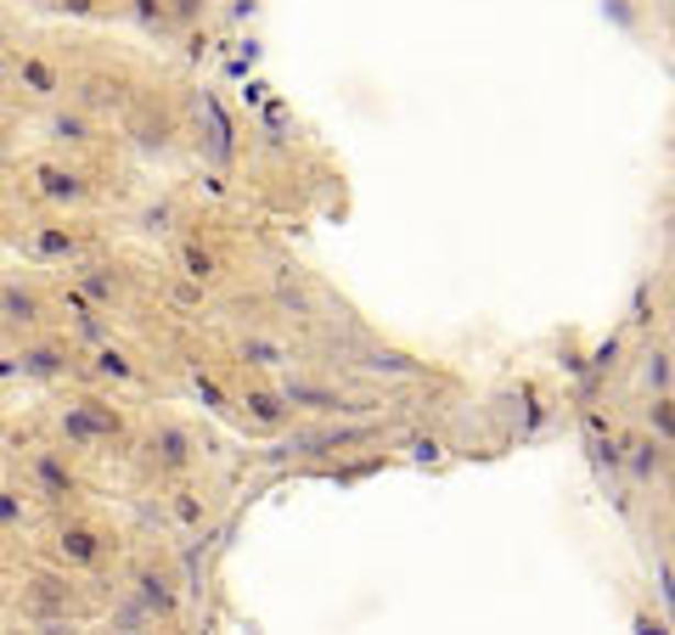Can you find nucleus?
<instances>
[{"mask_svg":"<svg viewBox=\"0 0 675 635\" xmlns=\"http://www.w3.org/2000/svg\"><path fill=\"white\" fill-rule=\"evenodd\" d=\"M119 433H124V416L108 400H96V394H85V400H74L63 411V438L74 450H102V445H113Z\"/></svg>","mask_w":675,"mask_h":635,"instance_id":"1","label":"nucleus"},{"mask_svg":"<svg viewBox=\"0 0 675 635\" xmlns=\"http://www.w3.org/2000/svg\"><path fill=\"white\" fill-rule=\"evenodd\" d=\"M180 270H186L191 281H214V276H220V259H214L209 248H198V242H186V248H180Z\"/></svg>","mask_w":675,"mask_h":635,"instance_id":"14","label":"nucleus"},{"mask_svg":"<svg viewBox=\"0 0 675 635\" xmlns=\"http://www.w3.org/2000/svg\"><path fill=\"white\" fill-rule=\"evenodd\" d=\"M648 422H653L659 438H670V422H675V416H670V394H659V400L648 405Z\"/></svg>","mask_w":675,"mask_h":635,"instance_id":"24","label":"nucleus"},{"mask_svg":"<svg viewBox=\"0 0 675 635\" xmlns=\"http://www.w3.org/2000/svg\"><path fill=\"white\" fill-rule=\"evenodd\" d=\"M90 366L102 371V377H119V382H130V377H135V366H130L119 349H96V360H90Z\"/></svg>","mask_w":675,"mask_h":635,"instance_id":"18","label":"nucleus"},{"mask_svg":"<svg viewBox=\"0 0 675 635\" xmlns=\"http://www.w3.org/2000/svg\"><path fill=\"white\" fill-rule=\"evenodd\" d=\"M23 490H0V534H12L18 523H23Z\"/></svg>","mask_w":675,"mask_h":635,"instance_id":"19","label":"nucleus"},{"mask_svg":"<svg viewBox=\"0 0 675 635\" xmlns=\"http://www.w3.org/2000/svg\"><path fill=\"white\" fill-rule=\"evenodd\" d=\"M23 377H40V382H52V377H68V349H57V344H34V349H23Z\"/></svg>","mask_w":675,"mask_h":635,"instance_id":"12","label":"nucleus"},{"mask_svg":"<svg viewBox=\"0 0 675 635\" xmlns=\"http://www.w3.org/2000/svg\"><path fill=\"white\" fill-rule=\"evenodd\" d=\"M79 281H85V292H90V299H96V310H108V304L119 299V281H108V276H96V270H85Z\"/></svg>","mask_w":675,"mask_h":635,"instance_id":"20","label":"nucleus"},{"mask_svg":"<svg viewBox=\"0 0 675 635\" xmlns=\"http://www.w3.org/2000/svg\"><path fill=\"white\" fill-rule=\"evenodd\" d=\"M52 130H57V141H74V146H79V141H90L85 113H57V124H52Z\"/></svg>","mask_w":675,"mask_h":635,"instance_id":"21","label":"nucleus"},{"mask_svg":"<svg viewBox=\"0 0 675 635\" xmlns=\"http://www.w3.org/2000/svg\"><path fill=\"white\" fill-rule=\"evenodd\" d=\"M113 624H124V630H147V624H158V619H153L147 608H141V602L130 597V602H124V608L113 613Z\"/></svg>","mask_w":675,"mask_h":635,"instance_id":"23","label":"nucleus"},{"mask_svg":"<svg viewBox=\"0 0 675 635\" xmlns=\"http://www.w3.org/2000/svg\"><path fill=\"white\" fill-rule=\"evenodd\" d=\"M34 180H40V191H45L52 203H79V198H85V175H79V169L40 164V169H34Z\"/></svg>","mask_w":675,"mask_h":635,"instance_id":"10","label":"nucleus"},{"mask_svg":"<svg viewBox=\"0 0 675 635\" xmlns=\"http://www.w3.org/2000/svg\"><path fill=\"white\" fill-rule=\"evenodd\" d=\"M191 456H198V445H191L186 427L164 422V427L147 433V461H153L158 472H180V467H191Z\"/></svg>","mask_w":675,"mask_h":635,"instance_id":"4","label":"nucleus"},{"mask_svg":"<svg viewBox=\"0 0 675 635\" xmlns=\"http://www.w3.org/2000/svg\"><path fill=\"white\" fill-rule=\"evenodd\" d=\"M281 400L294 405V411H299V405H305V411H355V400H344L332 382H310V377H294V382L281 388Z\"/></svg>","mask_w":675,"mask_h":635,"instance_id":"8","label":"nucleus"},{"mask_svg":"<svg viewBox=\"0 0 675 635\" xmlns=\"http://www.w3.org/2000/svg\"><path fill=\"white\" fill-rule=\"evenodd\" d=\"M0 321L7 326H40L45 321V299L23 281H0Z\"/></svg>","mask_w":675,"mask_h":635,"instance_id":"7","label":"nucleus"},{"mask_svg":"<svg viewBox=\"0 0 675 635\" xmlns=\"http://www.w3.org/2000/svg\"><path fill=\"white\" fill-rule=\"evenodd\" d=\"M0 158H7V153H0Z\"/></svg>","mask_w":675,"mask_h":635,"instance_id":"28","label":"nucleus"},{"mask_svg":"<svg viewBox=\"0 0 675 635\" xmlns=\"http://www.w3.org/2000/svg\"><path fill=\"white\" fill-rule=\"evenodd\" d=\"M102 552H108V541H102V528H96V523H63L57 528V557L68 568H96Z\"/></svg>","mask_w":675,"mask_h":635,"instance_id":"5","label":"nucleus"},{"mask_svg":"<svg viewBox=\"0 0 675 635\" xmlns=\"http://www.w3.org/2000/svg\"><path fill=\"white\" fill-rule=\"evenodd\" d=\"M29 490H34L40 501H68V495H79V478H74V467H68L57 450H40V456L29 461Z\"/></svg>","mask_w":675,"mask_h":635,"instance_id":"3","label":"nucleus"},{"mask_svg":"<svg viewBox=\"0 0 675 635\" xmlns=\"http://www.w3.org/2000/svg\"><path fill=\"white\" fill-rule=\"evenodd\" d=\"M243 360L248 366H287V349L270 344V337H243Z\"/></svg>","mask_w":675,"mask_h":635,"instance_id":"17","label":"nucleus"},{"mask_svg":"<svg viewBox=\"0 0 675 635\" xmlns=\"http://www.w3.org/2000/svg\"><path fill=\"white\" fill-rule=\"evenodd\" d=\"M361 366H366V371H389V377H411V371H417V360L400 355V349H366Z\"/></svg>","mask_w":675,"mask_h":635,"instance_id":"15","label":"nucleus"},{"mask_svg":"<svg viewBox=\"0 0 675 635\" xmlns=\"http://www.w3.org/2000/svg\"><path fill=\"white\" fill-rule=\"evenodd\" d=\"M203 12V0H175V7H164V18H175V23H191Z\"/></svg>","mask_w":675,"mask_h":635,"instance_id":"25","label":"nucleus"},{"mask_svg":"<svg viewBox=\"0 0 675 635\" xmlns=\"http://www.w3.org/2000/svg\"><path fill=\"white\" fill-rule=\"evenodd\" d=\"M130 597L147 608L153 619H164V624L180 619V591H175V579H169L158 562H141V568L130 573Z\"/></svg>","mask_w":675,"mask_h":635,"instance_id":"2","label":"nucleus"},{"mask_svg":"<svg viewBox=\"0 0 675 635\" xmlns=\"http://www.w3.org/2000/svg\"><path fill=\"white\" fill-rule=\"evenodd\" d=\"M175 512H180V523H203V506H198V501H191L186 490H180V501H175Z\"/></svg>","mask_w":675,"mask_h":635,"instance_id":"26","label":"nucleus"},{"mask_svg":"<svg viewBox=\"0 0 675 635\" xmlns=\"http://www.w3.org/2000/svg\"><path fill=\"white\" fill-rule=\"evenodd\" d=\"M243 405H248V416H254L259 427H281L287 416H294V405L281 400V388H248Z\"/></svg>","mask_w":675,"mask_h":635,"instance_id":"11","label":"nucleus"},{"mask_svg":"<svg viewBox=\"0 0 675 635\" xmlns=\"http://www.w3.org/2000/svg\"><path fill=\"white\" fill-rule=\"evenodd\" d=\"M68 608H74L68 584L52 579V573H40L29 584V597H23V619H34V624H57V619H68Z\"/></svg>","mask_w":675,"mask_h":635,"instance_id":"6","label":"nucleus"},{"mask_svg":"<svg viewBox=\"0 0 675 635\" xmlns=\"http://www.w3.org/2000/svg\"><path fill=\"white\" fill-rule=\"evenodd\" d=\"M34 242H40V254H52V259H74V254H79V236L63 231V225H45Z\"/></svg>","mask_w":675,"mask_h":635,"instance_id":"16","label":"nucleus"},{"mask_svg":"<svg viewBox=\"0 0 675 635\" xmlns=\"http://www.w3.org/2000/svg\"><path fill=\"white\" fill-rule=\"evenodd\" d=\"M18 79H23L34 96H57V90H63L57 68H52V63H40V57H23V63H18Z\"/></svg>","mask_w":675,"mask_h":635,"instance_id":"13","label":"nucleus"},{"mask_svg":"<svg viewBox=\"0 0 675 635\" xmlns=\"http://www.w3.org/2000/svg\"><path fill=\"white\" fill-rule=\"evenodd\" d=\"M619 461L631 467L637 483H653V478H664V467H670V438H637L631 456L619 450Z\"/></svg>","mask_w":675,"mask_h":635,"instance_id":"9","label":"nucleus"},{"mask_svg":"<svg viewBox=\"0 0 675 635\" xmlns=\"http://www.w3.org/2000/svg\"><path fill=\"white\" fill-rule=\"evenodd\" d=\"M135 12L141 23H164V0H135Z\"/></svg>","mask_w":675,"mask_h":635,"instance_id":"27","label":"nucleus"},{"mask_svg":"<svg viewBox=\"0 0 675 635\" xmlns=\"http://www.w3.org/2000/svg\"><path fill=\"white\" fill-rule=\"evenodd\" d=\"M642 377H648V388H659V394H670V355H664V349H659V355H648Z\"/></svg>","mask_w":675,"mask_h":635,"instance_id":"22","label":"nucleus"}]
</instances>
